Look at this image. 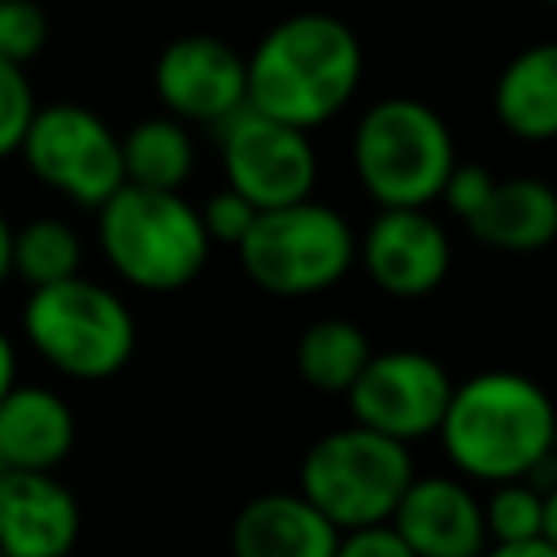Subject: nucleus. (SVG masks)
Here are the masks:
<instances>
[{
	"label": "nucleus",
	"instance_id": "obj_12",
	"mask_svg": "<svg viewBox=\"0 0 557 557\" xmlns=\"http://www.w3.org/2000/svg\"><path fill=\"white\" fill-rule=\"evenodd\" d=\"M361 261L387 296L418 300L444 283L453 248L426 209H383L361 239Z\"/></svg>",
	"mask_w": 557,
	"mask_h": 557
},
{
	"label": "nucleus",
	"instance_id": "obj_14",
	"mask_svg": "<svg viewBox=\"0 0 557 557\" xmlns=\"http://www.w3.org/2000/svg\"><path fill=\"white\" fill-rule=\"evenodd\" d=\"M392 527L413 548V557H483L487 553L483 505L466 483L444 474L413 479L392 513Z\"/></svg>",
	"mask_w": 557,
	"mask_h": 557
},
{
	"label": "nucleus",
	"instance_id": "obj_1",
	"mask_svg": "<svg viewBox=\"0 0 557 557\" xmlns=\"http://www.w3.org/2000/svg\"><path fill=\"white\" fill-rule=\"evenodd\" d=\"M361 83V44L331 13L278 22L248 57V109L313 131L331 122Z\"/></svg>",
	"mask_w": 557,
	"mask_h": 557
},
{
	"label": "nucleus",
	"instance_id": "obj_3",
	"mask_svg": "<svg viewBox=\"0 0 557 557\" xmlns=\"http://www.w3.org/2000/svg\"><path fill=\"white\" fill-rule=\"evenodd\" d=\"M352 165L383 209H426L457 170L448 122L409 96L379 100L352 131Z\"/></svg>",
	"mask_w": 557,
	"mask_h": 557
},
{
	"label": "nucleus",
	"instance_id": "obj_18",
	"mask_svg": "<svg viewBox=\"0 0 557 557\" xmlns=\"http://www.w3.org/2000/svg\"><path fill=\"white\" fill-rule=\"evenodd\" d=\"M496 122L531 144L557 139V44H531L522 48L492 87Z\"/></svg>",
	"mask_w": 557,
	"mask_h": 557
},
{
	"label": "nucleus",
	"instance_id": "obj_23",
	"mask_svg": "<svg viewBox=\"0 0 557 557\" xmlns=\"http://www.w3.org/2000/svg\"><path fill=\"white\" fill-rule=\"evenodd\" d=\"M48 44V17L35 0H0V57L26 65Z\"/></svg>",
	"mask_w": 557,
	"mask_h": 557
},
{
	"label": "nucleus",
	"instance_id": "obj_32",
	"mask_svg": "<svg viewBox=\"0 0 557 557\" xmlns=\"http://www.w3.org/2000/svg\"><path fill=\"white\" fill-rule=\"evenodd\" d=\"M4 470H9V466H4V457H0V474H4Z\"/></svg>",
	"mask_w": 557,
	"mask_h": 557
},
{
	"label": "nucleus",
	"instance_id": "obj_20",
	"mask_svg": "<svg viewBox=\"0 0 557 557\" xmlns=\"http://www.w3.org/2000/svg\"><path fill=\"white\" fill-rule=\"evenodd\" d=\"M122 174L131 187L178 191L191 174V139L174 117H148L122 135Z\"/></svg>",
	"mask_w": 557,
	"mask_h": 557
},
{
	"label": "nucleus",
	"instance_id": "obj_6",
	"mask_svg": "<svg viewBox=\"0 0 557 557\" xmlns=\"http://www.w3.org/2000/svg\"><path fill=\"white\" fill-rule=\"evenodd\" d=\"M22 326L48 366L87 383L117 374L135 352L131 309L83 274L30 292Z\"/></svg>",
	"mask_w": 557,
	"mask_h": 557
},
{
	"label": "nucleus",
	"instance_id": "obj_15",
	"mask_svg": "<svg viewBox=\"0 0 557 557\" xmlns=\"http://www.w3.org/2000/svg\"><path fill=\"white\" fill-rule=\"evenodd\" d=\"M339 531L300 496H252L231 522V557H335Z\"/></svg>",
	"mask_w": 557,
	"mask_h": 557
},
{
	"label": "nucleus",
	"instance_id": "obj_21",
	"mask_svg": "<svg viewBox=\"0 0 557 557\" xmlns=\"http://www.w3.org/2000/svg\"><path fill=\"white\" fill-rule=\"evenodd\" d=\"M13 274H22L35 292L65 283L78 274V235L61 218H35L13 231Z\"/></svg>",
	"mask_w": 557,
	"mask_h": 557
},
{
	"label": "nucleus",
	"instance_id": "obj_8",
	"mask_svg": "<svg viewBox=\"0 0 557 557\" xmlns=\"http://www.w3.org/2000/svg\"><path fill=\"white\" fill-rule=\"evenodd\" d=\"M22 157L30 174L74 205L104 209L126 174H122V139L83 104H48L35 109L30 131L22 139Z\"/></svg>",
	"mask_w": 557,
	"mask_h": 557
},
{
	"label": "nucleus",
	"instance_id": "obj_16",
	"mask_svg": "<svg viewBox=\"0 0 557 557\" xmlns=\"http://www.w3.org/2000/svg\"><path fill=\"white\" fill-rule=\"evenodd\" d=\"M470 235L500 252H540L557 239V191L544 178H492L483 205L466 218Z\"/></svg>",
	"mask_w": 557,
	"mask_h": 557
},
{
	"label": "nucleus",
	"instance_id": "obj_19",
	"mask_svg": "<svg viewBox=\"0 0 557 557\" xmlns=\"http://www.w3.org/2000/svg\"><path fill=\"white\" fill-rule=\"evenodd\" d=\"M370 339L348 318H318L296 339V370L318 392H348L370 366Z\"/></svg>",
	"mask_w": 557,
	"mask_h": 557
},
{
	"label": "nucleus",
	"instance_id": "obj_7",
	"mask_svg": "<svg viewBox=\"0 0 557 557\" xmlns=\"http://www.w3.org/2000/svg\"><path fill=\"white\" fill-rule=\"evenodd\" d=\"M352 252L357 239L348 222L313 196L257 213L252 231L239 244L244 274L270 296H309L339 283L352 265Z\"/></svg>",
	"mask_w": 557,
	"mask_h": 557
},
{
	"label": "nucleus",
	"instance_id": "obj_31",
	"mask_svg": "<svg viewBox=\"0 0 557 557\" xmlns=\"http://www.w3.org/2000/svg\"><path fill=\"white\" fill-rule=\"evenodd\" d=\"M553 457H557V431H553Z\"/></svg>",
	"mask_w": 557,
	"mask_h": 557
},
{
	"label": "nucleus",
	"instance_id": "obj_30",
	"mask_svg": "<svg viewBox=\"0 0 557 557\" xmlns=\"http://www.w3.org/2000/svg\"><path fill=\"white\" fill-rule=\"evenodd\" d=\"M9 387H13V348H9V339L0 331V400H4Z\"/></svg>",
	"mask_w": 557,
	"mask_h": 557
},
{
	"label": "nucleus",
	"instance_id": "obj_11",
	"mask_svg": "<svg viewBox=\"0 0 557 557\" xmlns=\"http://www.w3.org/2000/svg\"><path fill=\"white\" fill-rule=\"evenodd\" d=\"M152 83L161 104L183 122L222 126L248 104V61L213 35H183L165 44Z\"/></svg>",
	"mask_w": 557,
	"mask_h": 557
},
{
	"label": "nucleus",
	"instance_id": "obj_25",
	"mask_svg": "<svg viewBox=\"0 0 557 557\" xmlns=\"http://www.w3.org/2000/svg\"><path fill=\"white\" fill-rule=\"evenodd\" d=\"M200 222H205V231H209V239H222V244H244V235L252 231V222H257V209L239 196V191H231V187H222L218 196H209V205L200 209Z\"/></svg>",
	"mask_w": 557,
	"mask_h": 557
},
{
	"label": "nucleus",
	"instance_id": "obj_27",
	"mask_svg": "<svg viewBox=\"0 0 557 557\" xmlns=\"http://www.w3.org/2000/svg\"><path fill=\"white\" fill-rule=\"evenodd\" d=\"M483 557H557L548 540H527V544H492Z\"/></svg>",
	"mask_w": 557,
	"mask_h": 557
},
{
	"label": "nucleus",
	"instance_id": "obj_4",
	"mask_svg": "<svg viewBox=\"0 0 557 557\" xmlns=\"http://www.w3.org/2000/svg\"><path fill=\"white\" fill-rule=\"evenodd\" d=\"M409 483H413L409 444L387 440L357 422L322 435L300 461V496L339 535L357 527L392 522Z\"/></svg>",
	"mask_w": 557,
	"mask_h": 557
},
{
	"label": "nucleus",
	"instance_id": "obj_10",
	"mask_svg": "<svg viewBox=\"0 0 557 557\" xmlns=\"http://www.w3.org/2000/svg\"><path fill=\"white\" fill-rule=\"evenodd\" d=\"M448 400H453L448 370L418 348L374 352L361 379L348 387L357 426H370L400 444L435 435L448 413Z\"/></svg>",
	"mask_w": 557,
	"mask_h": 557
},
{
	"label": "nucleus",
	"instance_id": "obj_29",
	"mask_svg": "<svg viewBox=\"0 0 557 557\" xmlns=\"http://www.w3.org/2000/svg\"><path fill=\"white\" fill-rule=\"evenodd\" d=\"M544 540L557 548V487L544 492Z\"/></svg>",
	"mask_w": 557,
	"mask_h": 557
},
{
	"label": "nucleus",
	"instance_id": "obj_9",
	"mask_svg": "<svg viewBox=\"0 0 557 557\" xmlns=\"http://www.w3.org/2000/svg\"><path fill=\"white\" fill-rule=\"evenodd\" d=\"M222 165H226V187L239 191L257 213L300 205L313 196L318 183V157L309 131L274 122L248 104L231 122H222Z\"/></svg>",
	"mask_w": 557,
	"mask_h": 557
},
{
	"label": "nucleus",
	"instance_id": "obj_2",
	"mask_svg": "<svg viewBox=\"0 0 557 557\" xmlns=\"http://www.w3.org/2000/svg\"><path fill=\"white\" fill-rule=\"evenodd\" d=\"M557 409L548 392L518 370H483L453 387L440 440L448 461L483 483L527 479L553 453Z\"/></svg>",
	"mask_w": 557,
	"mask_h": 557
},
{
	"label": "nucleus",
	"instance_id": "obj_26",
	"mask_svg": "<svg viewBox=\"0 0 557 557\" xmlns=\"http://www.w3.org/2000/svg\"><path fill=\"white\" fill-rule=\"evenodd\" d=\"M335 557H413V548L396 535L392 522H379V527L344 531L335 544Z\"/></svg>",
	"mask_w": 557,
	"mask_h": 557
},
{
	"label": "nucleus",
	"instance_id": "obj_22",
	"mask_svg": "<svg viewBox=\"0 0 557 557\" xmlns=\"http://www.w3.org/2000/svg\"><path fill=\"white\" fill-rule=\"evenodd\" d=\"M483 527L492 544H527L544 540V492L527 479L496 483V492L483 500Z\"/></svg>",
	"mask_w": 557,
	"mask_h": 557
},
{
	"label": "nucleus",
	"instance_id": "obj_13",
	"mask_svg": "<svg viewBox=\"0 0 557 557\" xmlns=\"http://www.w3.org/2000/svg\"><path fill=\"white\" fill-rule=\"evenodd\" d=\"M78 544V500L44 470L0 474V557H65Z\"/></svg>",
	"mask_w": 557,
	"mask_h": 557
},
{
	"label": "nucleus",
	"instance_id": "obj_24",
	"mask_svg": "<svg viewBox=\"0 0 557 557\" xmlns=\"http://www.w3.org/2000/svg\"><path fill=\"white\" fill-rule=\"evenodd\" d=\"M30 117H35V96L26 87V65L0 57V157L22 152Z\"/></svg>",
	"mask_w": 557,
	"mask_h": 557
},
{
	"label": "nucleus",
	"instance_id": "obj_17",
	"mask_svg": "<svg viewBox=\"0 0 557 557\" xmlns=\"http://www.w3.org/2000/svg\"><path fill=\"white\" fill-rule=\"evenodd\" d=\"M74 448V413L48 387H9L0 400V457L9 470L61 466Z\"/></svg>",
	"mask_w": 557,
	"mask_h": 557
},
{
	"label": "nucleus",
	"instance_id": "obj_33",
	"mask_svg": "<svg viewBox=\"0 0 557 557\" xmlns=\"http://www.w3.org/2000/svg\"><path fill=\"white\" fill-rule=\"evenodd\" d=\"M548 4H557V0H548Z\"/></svg>",
	"mask_w": 557,
	"mask_h": 557
},
{
	"label": "nucleus",
	"instance_id": "obj_28",
	"mask_svg": "<svg viewBox=\"0 0 557 557\" xmlns=\"http://www.w3.org/2000/svg\"><path fill=\"white\" fill-rule=\"evenodd\" d=\"M13 274V226L4 222V213H0V283Z\"/></svg>",
	"mask_w": 557,
	"mask_h": 557
},
{
	"label": "nucleus",
	"instance_id": "obj_5",
	"mask_svg": "<svg viewBox=\"0 0 557 557\" xmlns=\"http://www.w3.org/2000/svg\"><path fill=\"white\" fill-rule=\"evenodd\" d=\"M100 248L126 283L144 292H174L205 270L209 231L200 209L178 191L122 183V191L100 209Z\"/></svg>",
	"mask_w": 557,
	"mask_h": 557
}]
</instances>
